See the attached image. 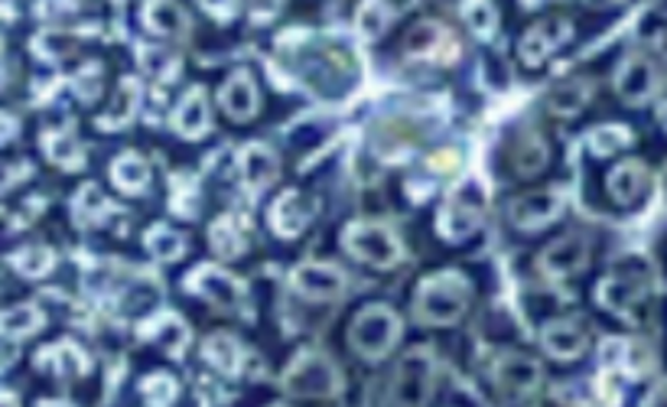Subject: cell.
I'll list each match as a JSON object with an SVG mask.
<instances>
[{
  "label": "cell",
  "instance_id": "1",
  "mask_svg": "<svg viewBox=\"0 0 667 407\" xmlns=\"http://www.w3.org/2000/svg\"><path fill=\"white\" fill-rule=\"evenodd\" d=\"M469 307V284L465 277L446 271L430 280H424V287L417 290L414 300V313L421 323H456Z\"/></svg>",
  "mask_w": 667,
  "mask_h": 407
},
{
  "label": "cell",
  "instance_id": "2",
  "mask_svg": "<svg viewBox=\"0 0 667 407\" xmlns=\"http://www.w3.org/2000/svg\"><path fill=\"white\" fill-rule=\"evenodd\" d=\"M401 336V320L391 307H368L355 316L352 330H349V339L355 346L359 356L365 359H381L395 349Z\"/></svg>",
  "mask_w": 667,
  "mask_h": 407
},
{
  "label": "cell",
  "instance_id": "3",
  "mask_svg": "<svg viewBox=\"0 0 667 407\" xmlns=\"http://www.w3.org/2000/svg\"><path fill=\"white\" fill-rule=\"evenodd\" d=\"M434 385V359L427 349L411 352L395 375V385L385 398V407H427Z\"/></svg>",
  "mask_w": 667,
  "mask_h": 407
},
{
  "label": "cell",
  "instance_id": "4",
  "mask_svg": "<svg viewBox=\"0 0 667 407\" xmlns=\"http://www.w3.org/2000/svg\"><path fill=\"white\" fill-rule=\"evenodd\" d=\"M283 388L296 398H329L339 392V369L326 356L306 352L283 375Z\"/></svg>",
  "mask_w": 667,
  "mask_h": 407
},
{
  "label": "cell",
  "instance_id": "5",
  "mask_svg": "<svg viewBox=\"0 0 667 407\" xmlns=\"http://www.w3.org/2000/svg\"><path fill=\"white\" fill-rule=\"evenodd\" d=\"M345 248L359 258L368 261L375 267H391L401 261V241L391 228L378 225V222H355L345 231Z\"/></svg>",
  "mask_w": 667,
  "mask_h": 407
},
{
  "label": "cell",
  "instance_id": "6",
  "mask_svg": "<svg viewBox=\"0 0 667 407\" xmlns=\"http://www.w3.org/2000/svg\"><path fill=\"white\" fill-rule=\"evenodd\" d=\"M482 212H485V190L472 180L465 187H459L449 203H446L444 215L437 222V228L444 231L449 241H459L465 235H472L482 222Z\"/></svg>",
  "mask_w": 667,
  "mask_h": 407
},
{
  "label": "cell",
  "instance_id": "7",
  "mask_svg": "<svg viewBox=\"0 0 667 407\" xmlns=\"http://www.w3.org/2000/svg\"><path fill=\"white\" fill-rule=\"evenodd\" d=\"M541 382V369L527 356H505L495 366V385L505 398H527Z\"/></svg>",
  "mask_w": 667,
  "mask_h": 407
},
{
  "label": "cell",
  "instance_id": "8",
  "mask_svg": "<svg viewBox=\"0 0 667 407\" xmlns=\"http://www.w3.org/2000/svg\"><path fill=\"white\" fill-rule=\"evenodd\" d=\"M616 88H619V95H622L629 105H642V101H648V98L655 95V88H658L655 62L645 59V56H629L626 65L619 69Z\"/></svg>",
  "mask_w": 667,
  "mask_h": 407
},
{
  "label": "cell",
  "instance_id": "9",
  "mask_svg": "<svg viewBox=\"0 0 667 407\" xmlns=\"http://www.w3.org/2000/svg\"><path fill=\"white\" fill-rule=\"evenodd\" d=\"M573 36V26L567 20H547V23H537L524 33L521 39V59L527 65H537L544 56H550L557 46H563L567 39Z\"/></svg>",
  "mask_w": 667,
  "mask_h": 407
},
{
  "label": "cell",
  "instance_id": "10",
  "mask_svg": "<svg viewBox=\"0 0 667 407\" xmlns=\"http://www.w3.org/2000/svg\"><path fill=\"white\" fill-rule=\"evenodd\" d=\"M293 287L310 300H332L342 294L345 277H342V271H336L329 264H303L293 271Z\"/></svg>",
  "mask_w": 667,
  "mask_h": 407
},
{
  "label": "cell",
  "instance_id": "11",
  "mask_svg": "<svg viewBox=\"0 0 667 407\" xmlns=\"http://www.w3.org/2000/svg\"><path fill=\"white\" fill-rule=\"evenodd\" d=\"M586 241L580 235H567L560 241H554L544 254H541V271L550 274V277H567V274H577L583 264H586Z\"/></svg>",
  "mask_w": 667,
  "mask_h": 407
},
{
  "label": "cell",
  "instance_id": "12",
  "mask_svg": "<svg viewBox=\"0 0 667 407\" xmlns=\"http://www.w3.org/2000/svg\"><path fill=\"white\" fill-rule=\"evenodd\" d=\"M645 277H629V274H613L599 284V303L613 313H629L642 297H645Z\"/></svg>",
  "mask_w": 667,
  "mask_h": 407
},
{
  "label": "cell",
  "instance_id": "13",
  "mask_svg": "<svg viewBox=\"0 0 667 407\" xmlns=\"http://www.w3.org/2000/svg\"><path fill=\"white\" fill-rule=\"evenodd\" d=\"M193 287H196L209 303H216V307H222V310H231V307L241 303V284H238L231 274L219 271V267H199L196 277H193Z\"/></svg>",
  "mask_w": 667,
  "mask_h": 407
},
{
  "label": "cell",
  "instance_id": "14",
  "mask_svg": "<svg viewBox=\"0 0 667 407\" xmlns=\"http://www.w3.org/2000/svg\"><path fill=\"white\" fill-rule=\"evenodd\" d=\"M257 101H260V98H257V88H254V82H251L247 72L231 75L222 85V108L228 111V118H234V121L254 118Z\"/></svg>",
  "mask_w": 667,
  "mask_h": 407
},
{
  "label": "cell",
  "instance_id": "15",
  "mask_svg": "<svg viewBox=\"0 0 667 407\" xmlns=\"http://www.w3.org/2000/svg\"><path fill=\"white\" fill-rule=\"evenodd\" d=\"M544 349L554 359H577L586 349V336L573 320H554L544 326Z\"/></svg>",
  "mask_w": 667,
  "mask_h": 407
},
{
  "label": "cell",
  "instance_id": "16",
  "mask_svg": "<svg viewBox=\"0 0 667 407\" xmlns=\"http://www.w3.org/2000/svg\"><path fill=\"white\" fill-rule=\"evenodd\" d=\"M310 215H313L310 203H306L296 190H290V193H283V196L274 203L270 222H274V228H277L283 238H296V235L306 228Z\"/></svg>",
  "mask_w": 667,
  "mask_h": 407
},
{
  "label": "cell",
  "instance_id": "17",
  "mask_svg": "<svg viewBox=\"0 0 667 407\" xmlns=\"http://www.w3.org/2000/svg\"><path fill=\"white\" fill-rule=\"evenodd\" d=\"M560 212V196L557 193H531L524 200L511 205V222L518 228H541Z\"/></svg>",
  "mask_w": 667,
  "mask_h": 407
},
{
  "label": "cell",
  "instance_id": "18",
  "mask_svg": "<svg viewBox=\"0 0 667 407\" xmlns=\"http://www.w3.org/2000/svg\"><path fill=\"white\" fill-rule=\"evenodd\" d=\"M173 124H177V131H180L183 137H190V141H196L199 134H206V128H209V101H206V92H203V88H193V92L180 101Z\"/></svg>",
  "mask_w": 667,
  "mask_h": 407
},
{
  "label": "cell",
  "instance_id": "19",
  "mask_svg": "<svg viewBox=\"0 0 667 407\" xmlns=\"http://www.w3.org/2000/svg\"><path fill=\"white\" fill-rule=\"evenodd\" d=\"M241 177L251 190H264L277 177V157L264 144H251L241 154Z\"/></svg>",
  "mask_w": 667,
  "mask_h": 407
},
{
  "label": "cell",
  "instance_id": "20",
  "mask_svg": "<svg viewBox=\"0 0 667 407\" xmlns=\"http://www.w3.org/2000/svg\"><path fill=\"white\" fill-rule=\"evenodd\" d=\"M645 170L639 167V164H622L619 170H613V177H609V193H613V200L622 205H632L642 193H645Z\"/></svg>",
  "mask_w": 667,
  "mask_h": 407
},
{
  "label": "cell",
  "instance_id": "21",
  "mask_svg": "<svg viewBox=\"0 0 667 407\" xmlns=\"http://www.w3.org/2000/svg\"><path fill=\"white\" fill-rule=\"evenodd\" d=\"M144 20H147V26H150L154 33H160V36H180V33L186 29V13H183L177 3H167V0L150 3V7L144 10Z\"/></svg>",
  "mask_w": 667,
  "mask_h": 407
},
{
  "label": "cell",
  "instance_id": "22",
  "mask_svg": "<svg viewBox=\"0 0 667 407\" xmlns=\"http://www.w3.org/2000/svg\"><path fill=\"white\" fill-rule=\"evenodd\" d=\"M114 183L128 193H144L147 180H150V167L137 157V154H124L118 164H114Z\"/></svg>",
  "mask_w": 667,
  "mask_h": 407
},
{
  "label": "cell",
  "instance_id": "23",
  "mask_svg": "<svg viewBox=\"0 0 667 407\" xmlns=\"http://www.w3.org/2000/svg\"><path fill=\"white\" fill-rule=\"evenodd\" d=\"M203 356H206L209 366H216V369L225 372V375L238 372V362H241V349H238V343H234L231 336H225V333L213 336V339L206 343Z\"/></svg>",
  "mask_w": 667,
  "mask_h": 407
},
{
  "label": "cell",
  "instance_id": "24",
  "mask_svg": "<svg viewBox=\"0 0 667 407\" xmlns=\"http://www.w3.org/2000/svg\"><path fill=\"white\" fill-rule=\"evenodd\" d=\"M147 248H150V254L157 258V261H177L183 251H186V244H183V238L177 235V231H170V228H150V235H147Z\"/></svg>",
  "mask_w": 667,
  "mask_h": 407
},
{
  "label": "cell",
  "instance_id": "25",
  "mask_svg": "<svg viewBox=\"0 0 667 407\" xmlns=\"http://www.w3.org/2000/svg\"><path fill=\"white\" fill-rule=\"evenodd\" d=\"M137 98H141V88H137V82H134V79H128V82L121 85L118 101H114L111 115L105 118V124H108V128H118V124L131 121V118H134V108H137Z\"/></svg>",
  "mask_w": 667,
  "mask_h": 407
},
{
  "label": "cell",
  "instance_id": "26",
  "mask_svg": "<svg viewBox=\"0 0 667 407\" xmlns=\"http://www.w3.org/2000/svg\"><path fill=\"white\" fill-rule=\"evenodd\" d=\"M462 16H465V23H469L478 36H492L495 26H498V13H495L492 3H465V7H462Z\"/></svg>",
  "mask_w": 667,
  "mask_h": 407
},
{
  "label": "cell",
  "instance_id": "27",
  "mask_svg": "<svg viewBox=\"0 0 667 407\" xmlns=\"http://www.w3.org/2000/svg\"><path fill=\"white\" fill-rule=\"evenodd\" d=\"M154 339H157L160 346H167L170 352H180L183 343H186V326H183L177 316H160V320L154 323Z\"/></svg>",
  "mask_w": 667,
  "mask_h": 407
},
{
  "label": "cell",
  "instance_id": "28",
  "mask_svg": "<svg viewBox=\"0 0 667 407\" xmlns=\"http://www.w3.org/2000/svg\"><path fill=\"white\" fill-rule=\"evenodd\" d=\"M388 20H391V10H388L385 3H365V7L359 10V29H362L368 39L381 36L385 26H388Z\"/></svg>",
  "mask_w": 667,
  "mask_h": 407
},
{
  "label": "cell",
  "instance_id": "29",
  "mask_svg": "<svg viewBox=\"0 0 667 407\" xmlns=\"http://www.w3.org/2000/svg\"><path fill=\"white\" fill-rule=\"evenodd\" d=\"M629 141H632V137H629L626 128H599V131H593V137H590V144H593V151H596L599 157L616 154V151L626 147Z\"/></svg>",
  "mask_w": 667,
  "mask_h": 407
},
{
  "label": "cell",
  "instance_id": "30",
  "mask_svg": "<svg viewBox=\"0 0 667 407\" xmlns=\"http://www.w3.org/2000/svg\"><path fill=\"white\" fill-rule=\"evenodd\" d=\"M213 248L222 254V258H234V254H241V235L234 231V225H231V218H222V222H216L213 225Z\"/></svg>",
  "mask_w": 667,
  "mask_h": 407
},
{
  "label": "cell",
  "instance_id": "31",
  "mask_svg": "<svg viewBox=\"0 0 667 407\" xmlns=\"http://www.w3.org/2000/svg\"><path fill=\"white\" fill-rule=\"evenodd\" d=\"M144 388H147L150 407H170L177 402V382L170 375H154V379H147Z\"/></svg>",
  "mask_w": 667,
  "mask_h": 407
},
{
  "label": "cell",
  "instance_id": "32",
  "mask_svg": "<svg viewBox=\"0 0 667 407\" xmlns=\"http://www.w3.org/2000/svg\"><path fill=\"white\" fill-rule=\"evenodd\" d=\"M583 101H586V85H567V88H560V92L550 98V105H554L557 115H573V111H580Z\"/></svg>",
  "mask_w": 667,
  "mask_h": 407
},
{
  "label": "cell",
  "instance_id": "33",
  "mask_svg": "<svg viewBox=\"0 0 667 407\" xmlns=\"http://www.w3.org/2000/svg\"><path fill=\"white\" fill-rule=\"evenodd\" d=\"M544 164H547V147L537 144V141H531V147L518 154V170L521 173H537Z\"/></svg>",
  "mask_w": 667,
  "mask_h": 407
}]
</instances>
